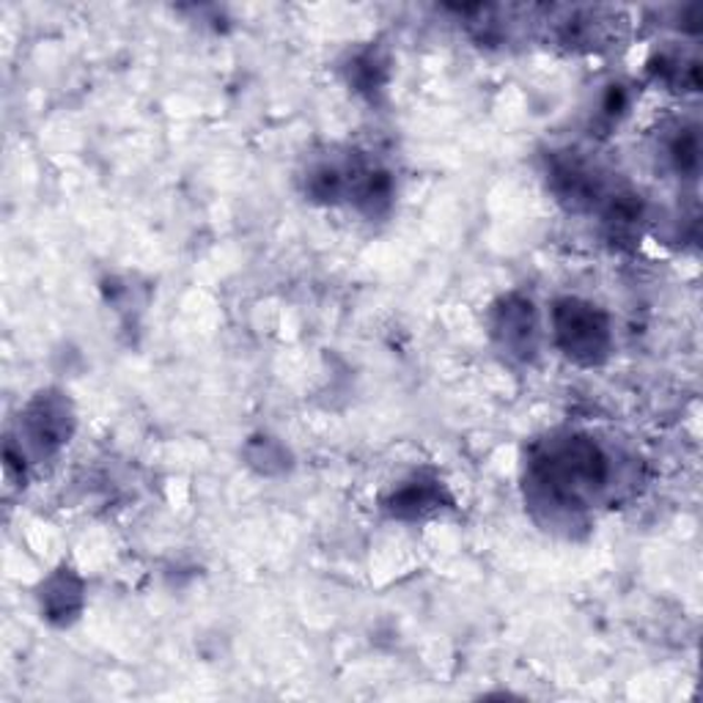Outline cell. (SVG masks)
Returning <instances> with one entry per match:
<instances>
[{
    "mask_svg": "<svg viewBox=\"0 0 703 703\" xmlns=\"http://www.w3.org/2000/svg\"><path fill=\"white\" fill-rule=\"evenodd\" d=\"M610 459L591 438L569 434L544 443L531 462V486L536 501L558 509H580L602 492Z\"/></svg>",
    "mask_w": 703,
    "mask_h": 703,
    "instance_id": "cell-1",
    "label": "cell"
},
{
    "mask_svg": "<svg viewBox=\"0 0 703 703\" xmlns=\"http://www.w3.org/2000/svg\"><path fill=\"white\" fill-rule=\"evenodd\" d=\"M555 341L563 352L583 365L602 363L610 352L607 317L583 300H561L553 311Z\"/></svg>",
    "mask_w": 703,
    "mask_h": 703,
    "instance_id": "cell-2",
    "label": "cell"
},
{
    "mask_svg": "<svg viewBox=\"0 0 703 703\" xmlns=\"http://www.w3.org/2000/svg\"><path fill=\"white\" fill-rule=\"evenodd\" d=\"M69 423H72V415H69V404L63 399L39 396L37 402L28 406V438L42 453L61 449L67 443Z\"/></svg>",
    "mask_w": 703,
    "mask_h": 703,
    "instance_id": "cell-3",
    "label": "cell"
},
{
    "mask_svg": "<svg viewBox=\"0 0 703 703\" xmlns=\"http://www.w3.org/2000/svg\"><path fill=\"white\" fill-rule=\"evenodd\" d=\"M495 333L501 335L503 347L514 354H531L536 339V317H533L531 300L509 298L498 311Z\"/></svg>",
    "mask_w": 703,
    "mask_h": 703,
    "instance_id": "cell-4",
    "label": "cell"
},
{
    "mask_svg": "<svg viewBox=\"0 0 703 703\" xmlns=\"http://www.w3.org/2000/svg\"><path fill=\"white\" fill-rule=\"evenodd\" d=\"M667 157H671L673 168H676L682 177H695L701 162L699 130H695V127H682V130L676 132V138L667 143Z\"/></svg>",
    "mask_w": 703,
    "mask_h": 703,
    "instance_id": "cell-5",
    "label": "cell"
},
{
    "mask_svg": "<svg viewBox=\"0 0 703 703\" xmlns=\"http://www.w3.org/2000/svg\"><path fill=\"white\" fill-rule=\"evenodd\" d=\"M50 594H44V602H48V610L52 613V619H72L80 610V585L72 583L69 578H58L50 583Z\"/></svg>",
    "mask_w": 703,
    "mask_h": 703,
    "instance_id": "cell-6",
    "label": "cell"
},
{
    "mask_svg": "<svg viewBox=\"0 0 703 703\" xmlns=\"http://www.w3.org/2000/svg\"><path fill=\"white\" fill-rule=\"evenodd\" d=\"M429 505H434V495L426 484L404 486V490L399 492V495H393V501H391L393 514H399V516L423 514Z\"/></svg>",
    "mask_w": 703,
    "mask_h": 703,
    "instance_id": "cell-7",
    "label": "cell"
},
{
    "mask_svg": "<svg viewBox=\"0 0 703 703\" xmlns=\"http://www.w3.org/2000/svg\"><path fill=\"white\" fill-rule=\"evenodd\" d=\"M626 104H630V94H626L624 86H610L607 97L602 102V113L607 119H619V116L626 113Z\"/></svg>",
    "mask_w": 703,
    "mask_h": 703,
    "instance_id": "cell-8",
    "label": "cell"
}]
</instances>
